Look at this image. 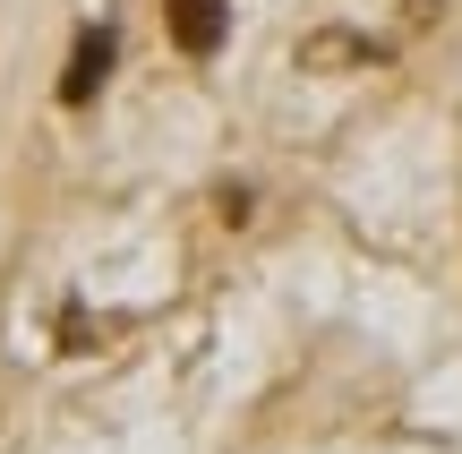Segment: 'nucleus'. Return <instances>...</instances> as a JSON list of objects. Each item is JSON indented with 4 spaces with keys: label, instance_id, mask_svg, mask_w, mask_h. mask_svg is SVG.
<instances>
[{
    "label": "nucleus",
    "instance_id": "f257e3e1",
    "mask_svg": "<svg viewBox=\"0 0 462 454\" xmlns=\"http://www.w3.org/2000/svg\"><path fill=\"white\" fill-rule=\"evenodd\" d=\"M103 78H112V26H86L78 43H69V69H60V103H69V112H86V103L103 95Z\"/></svg>",
    "mask_w": 462,
    "mask_h": 454
},
{
    "label": "nucleus",
    "instance_id": "f03ea898",
    "mask_svg": "<svg viewBox=\"0 0 462 454\" xmlns=\"http://www.w3.org/2000/svg\"><path fill=\"white\" fill-rule=\"evenodd\" d=\"M163 26L189 60H215L223 51V26H231V0H163Z\"/></svg>",
    "mask_w": 462,
    "mask_h": 454
},
{
    "label": "nucleus",
    "instance_id": "7ed1b4c3",
    "mask_svg": "<svg viewBox=\"0 0 462 454\" xmlns=\"http://www.w3.org/2000/svg\"><path fill=\"white\" fill-rule=\"evenodd\" d=\"M385 51L351 26H326V34H300V69H377Z\"/></svg>",
    "mask_w": 462,
    "mask_h": 454
}]
</instances>
